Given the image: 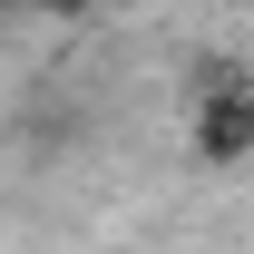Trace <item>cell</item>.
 Listing matches in <instances>:
<instances>
[{"instance_id":"cell-1","label":"cell","mask_w":254,"mask_h":254,"mask_svg":"<svg viewBox=\"0 0 254 254\" xmlns=\"http://www.w3.org/2000/svg\"><path fill=\"white\" fill-rule=\"evenodd\" d=\"M59 10H108V0H59Z\"/></svg>"}]
</instances>
